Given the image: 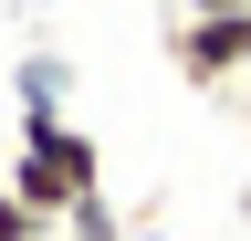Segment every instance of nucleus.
<instances>
[{"mask_svg": "<svg viewBox=\"0 0 251 241\" xmlns=\"http://www.w3.org/2000/svg\"><path fill=\"white\" fill-rule=\"evenodd\" d=\"M230 95H241V115H251V74H241V84H230Z\"/></svg>", "mask_w": 251, "mask_h": 241, "instance_id": "7", "label": "nucleus"}, {"mask_svg": "<svg viewBox=\"0 0 251 241\" xmlns=\"http://www.w3.org/2000/svg\"><path fill=\"white\" fill-rule=\"evenodd\" d=\"M188 21H251V0H178Z\"/></svg>", "mask_w": 251, "mask_h": 241, "instance_id": "6", "label": "nucleus"}, {"mask_svg": "<svg viewBox=\"0 0 251 241\" xmlns=\"http://www.w3.org/2000/svg\"><path fill=\"white\" fill-rule=\"evenodd\" d=\"M168 63H178V84H199V95H230V84L251 74V21H188L178 11Z\"/></svg>", "mask_w": 251, "mask_h": 241, "instance_id": "2", "label": "nucleus"}, {"mask_svg": "<svg viewBox=\"0 0 251 241\" xmlns=\"http://www.w3.org/2000/svg\"><path fill=\"white\" fill-rule=\"evenodd\" d=\"M74 241H126V220H115V199L94 189V199H74V220H63Z\"/></svg>", "mask_w": 251, "mask_h": 241, "instance_id": "4", "label": "nucleus"}, {"mask_svg": "<svg viewBox=\"0 0 251 241\" xmlns=\"http://www.w3.org/2000/svg\"><path fill=\"white\" fill-rule=\"evenodd\" d=\"M31 220H74V199H94L105 189V158H94V136L74 126V115H21V158H11V178H0Z\"/></svg>", "mask_w": 251, "mask_h": 241, "instance_id": "1", "label": "nucleus"}, {"mask_svg": "<svg viewBox=\"0 0 251 241\" xmlns=\"http://www.w3.org/2000/svg\"><path fill=\"white\" fill-rule=\"evenodd\" d=\"M21 115H63V63H52V53L21 63Z\"/></svg>", "mask_w": 251, "mask_h": 241, "instance_id": "3", "label": "nucleus"}, {"mask_svg": "<svg viewBox=\"0 0 251 241\" xmlns=\"http://www.w3.org/2000/svg\"><path fill=\"white\" fill-rule=\"evenodd\" d=\"M0 241H42V220H31V210H21L11 189H0Z\"/></svg>", "mask_w": 251, "mask_h": 241, "instance_id": "5", "label": "nucleus"}]
</instances>
